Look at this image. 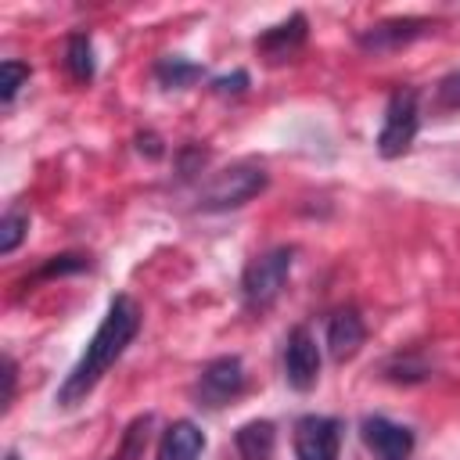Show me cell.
Here are the masks:
<instances>
[{
	"instance_id": "obj_1",
	"label": "cell",
	"mask_w": 460,
	"mask_h": 460,
	"mask_svg": "<svg viewBox=\"0 0 460 460\" xmlns=\"http://www.w3.org/2000/svg\"><path fill=\"white\" fill-rule=\"evenodd\" d=\"M140 320H144V313L129 295H115L108 302V313L97 323L93 338L86 341L83 356L75 359V367L58 385V406H79L104 381V374L122 359V352L140 334Z\"/></svg>"
},
{
	"instance_id": "obj_2",
	"label": "cell",
	"mask_w": 460,
	"mask_h": 460,
	"mask_svg": "<svg viewBox=\"0 0 460 460\" xmlns=\"http://www.w3.org/2000/svg\"><path fill=\"white\" fill-rule=\"evenodd\" d=\"M266 183H270L266 165H262V162H255V158H241V162H234V165L219 169V172L201 187L198 205H201L205 212L241 208V205H248L255 194H262V190H266Z\"/></svg>"
},
{
	"instance_id": "obj_3",
	"label": "cell",
	"mask_w": 460,
	"mask_h": 460,
	"mask_svg": "<svg viewBox=\"0 0 460 460\" xmlns=\"http://www.w3.org/2000/svg\"><path fill=\"white\" fill-rule=\"evenodd\" d=\"M291 266H295V248H288V244L255 255L244 266V273H241V298H244V305L255 309V313L270 309L280 298V291H284V284L291 277Z\"/></svg>"
},
{
	"instance_id": "obj_4",
	"label": "cell",
	"mask_w": 460,
	"mask_h": 460,
	"mask_svg": "<svg viewBox=\"0 0 460 460\" xmlns=\"http://www.w3.org/2000/svg\"><path fill=\"white\" fill-rule=\"evenodd\" d=\"M420 129V104H417V90L413 86H399L392 90L388 104H385V122L377 129V151L381 158H399L413 147Z\"/></svg>"
},
{
	"instance_id": "obj_5",
	"label": "cell",
	"mask_w": 460,
	"mask_h": 460,
	"mask_svg": "<svg viewBox=\"0 0 460 460\" xmlns=\"http://www.w3.org/2000/svg\"><path fill=\"white\" fill-rule=\"evenodd\" d=\"M241 392H244V363L237 356H216V359H208L201 367V374H198V385H194L198 406H208V410L226 406Z\"/></svg>"
},
{
	"instance_id": "obj_6",
	"label": "cell",
	"mask_w": 460,
	"mask_h": 460,
	"mask_svg": "<svg viewBox=\"0 0 460 460\" xmlns=\"http://www.w3.org/2000/svg\"><path fill=\"white\" fill-rule=\"evenodd\" d=\"M295 456L298 460H338L341 453V420L323 413H305L295 420Z\"/></svg>"
},
{
	"instance_id": "obj_7",
	"label": "cell",
	"mask_w": 460,
	"mask_h": 460,
	"mask_svg": "<svg viewBox=\"0 0 460 460\" xmlns=\"http://www.w3.org/2000/svg\"><path fill=\"white\" fill-rule=\"evenodd\" d=\"M284 377L295 392H309L320 381V345L309 327H295L284 341Z\"/></svg>"
},
{
	"instance_id": "obj_8",
	"label": "cell",
	"mask_w": 460,
	"mask_h": 460,
	"mask_svg": "<svg viewBox=\"0 0 460 460\" xmlns=\"http://www.w3.org/2000/svg\"><path fill=\"white\" fill-rule=\"evenodd\" d=\"M359 438L374 453V460H410L413 456V431L406 424H395L388 417H363L359 420Z\"/></svg>"
},
{
	"instance_id": "obj_9",
	"label": "cell",
	"mask_w": 460,
	"mask_h": 460,
	"mask_svg": "<svg viewBox=\"0 0 460 460\" xmlns=\"http://www.w3.org/2000/svg\"><path fill=\"white\" fill-rule=\"evenodd\" d=\"M431 29L428 18H388V22H377L370 29L359 32V47L363 50H374V54H385V50H399L406 43H413L417 36H424Z\"/></svg>"
},
{
	"instance_id": "obj_10",
	"label": "cell",
	"mask_w": 460,
	"mask_h": 460,
	"mask_svg": "<svg viewBox=\"0 0 460 460\" xmlns=\"http://www.w3.org/2000/svg\"><path fill=\"white\" fill-rule=\"evenodd\" d=\"M305 36H309V22H305V14L295 11L288 22L266 29V32L255 40V50H259L266 61H288V58L305 43Z\"/></svg>"
},
{
	"instance_id": "obj_11",
	"label": "cell",
	"mask_w": 460,
	"mask_h": 460,
	"mask_svg": "<svg viewBox=\"0 0 460 460\" xmlns=\"http://www.w3.org/2000/svg\"><path fill=\"white\" fill-rule=\"evenodd\" d=\"M363 341H367V327H363V320H359L356 309H338V313L327 320V352H331L338 363L352 359Z\"/></svg>"
},
{
	"instance_id": "obj_12",
	"label": "cell",
	"mask_w": 460,
	"mask_h": 460,
	"mask_svg": "<svg viewBox=\"0 0 460 460\" xmlns=\"http://www.w3.org/2000/svg\"><path fill=\"white\" fill-rule=\"evenodd\" d=\"M205 453V431L194 420H172L162 431L155 460H201Z\"/></svg>"
},
{
	"instance_id": "obj_13",
	"label": "cell",
	"mask_w": 460,
	"mask_h": 460,
	"mask_svg": "<svg viewBox=\"0 0 460 460\" xmlns=\"http://www.w3.org/2000/svg\"><path fill=\"white\" fill-rule=\"evenodd\" d=\"M234 449L241 460H273L277 428L270 420H248L234 431Z\"/></svg>"
},
{
	"instance_id": "obj_14",
	"label": "cell",
	"mask_w": 460,
	"mask_h": 460,
	"mask_svg": "<svg viewBox=\"0 0 460 460\" xmlns=\"http://www.w3.org/2000/svg\"><path fill=\"white\" fill-rule=\"evenodd\" d=\"M65 68L75 83H90L97 72V58H93V40L86 32H72L65 43Z\"/></svg>"
},
{
	"instance_id": "obj_15",
	"label": "cell",
	"mask_w": 460,
	"mask_h": 460,
	"mask_svg": "<svg viewBox=\"0 0 460 460\" xmlns=\"http://www.w3.org/2000/svg\"><path fill=\"white\" fill-rule=\"evenodd\" d=\"M155 75H158V83L162 86H190L194 79H201V65H194V61H187V58H162L158 65H155Z\"/></svg>"
},
{
	"instance_id": "obj_16",
	"label": "cell",
	"mask_w": 460,
	"mask_h": 460,
	"mask_svg": "<svg viewBox=\"0 0 460 460\" xmlns=\"http://www.w3.org/2000/svg\"><path fill=\"white\" fill-rule=\"evenodd\" d=\"M25 230H29V216H25L22 208H11V212L0 219V252L11 255V252L22 244Z\"/></svg>"
},
{
	"instance_id": "obj_17",
	"label": "cell",
	"mask_w": 460,
	"mask_h": 460,
	"mask_svg": "<svg viewBox=\"0 0 460 460\" xmlns=\"http://www.w3.org/2000/svg\"><path fill=\"white\" fill-rule=\"evenodd\" d=\"M25 79H29V65H25V61H18V58H7V61L0 65V101H4V104H11Z\"/></svg>"
},
{
	"instance_id": "obj_18",
	"label": "cell",
	"mask_w": 460,
	"mask_h": 460,
	"mask_svg": "<svg viewBox=\"0 0 460 460\" xmlns=\"http://www.w3.org/2000/svg\"><path fill=\"white\" fill-rule=\"evenodd\" d=\"M435 111H460V68L438 79V86H435Z\"/></svg>"
},
{
	"instance_id": "obj_19",
	"label": "cell",
	"mask_w": 460,
	"mask_h": 460,
	"mask_svg": "<svg viewBox=\"0 0 460 460\" xmlns=\"http://www.w3.org/2000/svg\"><path fill=\"white\" fill-rule=\"evenodd\" d=\"M144 442H147V417H140V420L129 424V431H126V438H122V449H119L111 460H137L140 449H144Z\"/></svg>"
},
{
	"instance_id": "obj_20",
	"label": "cell",
	"mask_w": 460,
	"mask_h": 460,
	"mask_svg": "<svg viewBox=\"0 0 460 460\" xmlns=\"http://www.w3.org/2000/svg\"><path fill=\"white\" fill-rule=\"evenodd\" d=\"M75 270H86L83 255H54V262H47L40 277H58V273H75Z\"/></svg>"
},
{
	"instance_id": "obj_21",
	"label": "cell",
	"mask_w": 460,
	"mask_h": 460,
	"mask_svg": "<svg viewBox=\"0 0 460 460\" xmlns=\"http://www.w3.org/2000/svg\"><path fill=\"white\" fill-rule=\"evenodd\" d=\"M244 86H248V72H244V68H237V72H230V75L212 79V90H216V93H241Z\"/></svg>"
},
{
	"instance_id": "obj_22",
	"label": "cell",
	"mask_w": 460,
	"mask_h": 460,
	"mask_svg": "<svg viewBox=\"0 0 460 460\" xmlns=\"http://www.w3.org/2000/svg\"><path fill=\"white\" fill-rule=\"evenodd\" d=\"M14 381H18L14 359H11V356H4V410H7V406H11V399H14Z\"/></svg>"
},
{
	"instance_id": "obj_23",
	"label": "cell",
	"mask_w": 460,
	"mask_h": 460,
	"mask_svg": "<svg viewBox=\"0 0 460 460\" xmlns=\"http://www.w3.org/2000/svg\"><path fill=\"white\" fill-rule=\"evenodd\" d=\"M7 460H18V453H7Z\"/></svg>"
}]
</instances>
